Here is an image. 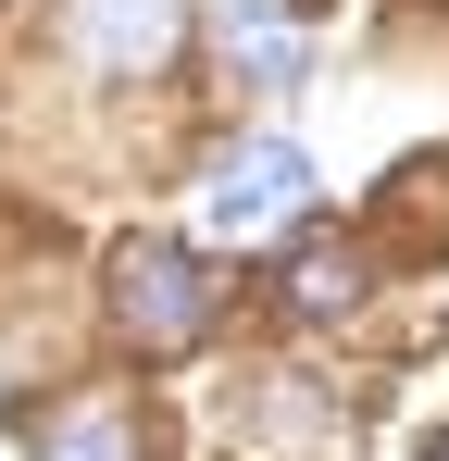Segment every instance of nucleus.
Segmentation results:
<instances>
[{"mask_svg": "<svg viewBox=\"0 0 449 461\" xmlns=\"http://www.w3.org/2000/svg\"><path fill=\"white\" fill-rule=\"evenodd\" d=\"M113 324L138 337L150 362L200 349V337H213V262H200V249H175V237H138V249H113Z\"/></svg>", "mask_w": 449, "mask_h": 461, "instance_id": "nucleus-1", "label": "nucleus"}, {"mask_svg": "<svg viewBox=\"0 0 449 461\" xmlns=\"http://www.w3.org/2000/svg\"><path fill=\"white\" fill-rule=\"evenodd\" d=\"M38 461H138V411L125 399H75L38 424Z\"/></svg>", "mask_w": 449, "mask_h": 461, "instance_id": "nucleus-5", "label": "nucleus"}, {"mask_svg": "<svg viewBox=\"0 0 449 461\" xmlns=\"http://www.w3.org/2000/svg\"><path fill=\"white\" fill-rule=\"evenodd\" d=\"M299 212H312V162L288 150V138H250V150L213 162V187H200V237H224V249H250V237H288Z\"/></svg>", "mask_w": 449, "mask_h": 461, "instance_id": "nucleus-2", "label": "nucleus"}, {"mask_svg": "<svg viewBox=\"0 0 449 461\" xmlns=\"http://www.w3.org/2000/svg\"><path fill=\"white\" fill-rule=\"evenodd\" d=\"M63 38L87 76H162L175 50H188V0H63Z\"/></svg>", "mask_w": 449, "mask_h": 461, "instance_id": "nucleus-3", "label": "nucleus"}, {"mask_svg": "<svg viewBox=\"0 0 449 461\" xmlns=\"http://www.w3.org/2000/svg\"><path fill=\"white\" fill-rule=\"evenodd\" d=\"M224 50H237L250 87H299V25L275 0H224Z\"/></svg>", "mask_w": 449, "mask_h": 461, "instance_id": "nucleus-4", "label": "nucleus"}, {"mask_svg": "<svg viewBox=\"0 0 449 461\" xmlns=\"http://www.w3.org/2000/svg\"><path fill=\"white\" fill-rule=\"evenodd\" d=\"M350 300H362V249H350V237L288 262V312H350Z\"/></svg>", "mask_w": 449, "mask_h": 461, "instance_id": "nucleus-6", "label": "nucleus"}]
</instances>
